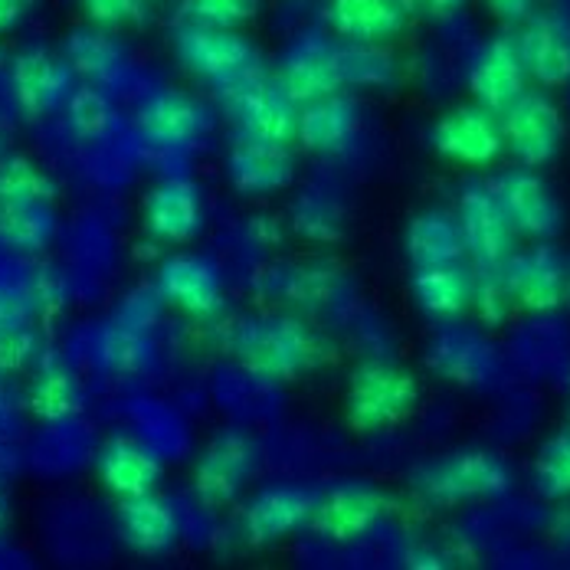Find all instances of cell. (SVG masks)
Segmentation results:
<instances>
[{
    "label": "cell",
    "mask_w": 570,
    "mask_h": 570,
    "mask_svg": "<svg viewBox=\"0 0 570 570\" xmlns=\"http://www.w3.org/2000/svg\"><path fill=\"white\" fill-rule=\"evenodd\" d=\"M57 184L37 161L23 155H10L0 161V207H27V204H53Z\"/></svg>",
    "instance_id": "cell-33"
},
{
    "label": "cell",
    "mask_w": 570,
    "mask_h": 570,
    "mask_svg": "<svg viewBox=\"0 0 570 570\" xmlns=\"http://www.w3.org/2000/svg\"><path fill=\"white\" fill-rule=\"evenodd\" d=\"M229 184L246 197H269L295 180V151L288 141L239 135L227 155Z\"/></svg>",
    "instance_id": "cell-17"
},
{
    "label": "cell",
    "mask_w": 570,
    "mask_h": 570,
    "mask_svg": "<svg viewBox=\"0 0 570 570\" xmlns=\"http://www.w3.org/2000/svg\"><path fill=\"white\" fill-rule=\"evenodd\" d=\"M96 472H99V482L115 499H135V495L158 492L165 469H161V459L145 443L131 436H112L96 456Z\"/></svg>",
    "instance_id": "cell-25"
},
{
    "label": "cell",
    "mask_w": 570,
    "mask_h": 570,
    "mask_svg": "<svg viewBox=\"0 0 570 570\" xmlns=\"http://www.w3.org/2000/svg\"><path fill=\"white\" fill-rule=\"evenodd\" d=\"M499 118L505 131V148L518 165L548 168L551 161H558L568 141V125L558 102L544 89H524Z\"/></svg>",
    "instance_id": "cell-5"
},
{
    "label": "cell",
    "mask_w": 570,
    "mask_h": 570,
    "mask_svg": "<svg viewBox=\"0 0 570 570\" xmlns=\"http://www.w3.org/2000/svg\"><path fill=\"white\" fill-rule=\"evenodd\" d=\"M256 13H259V0H180L184 23L239 30L243 23L256 20Z\"/></svg>",
    "instance_id": "cell-39"
},
{
    "label": "cell",
    "mask_w": 570,
    "mask_h": 570,
    "mask_svg": "<svg viewBox=\"0 0 570 570\" xmlns=\"http://www.w3.org/2000/svg\"><path fill=\"white\" fill-rule=\"evenodd\" d=\"M72 76L76 69L69 66V59L57 57L47 47H23L10 59L13 99L30 115L53 112L59 106H66L69 96L76 92Z\"/></svg>",
    "instance_id": "cell-16"
},
{
    "label": "cell",
    "mask_w": 570,
    "mask_h": 570,
    "mask_svg": "<svg viewBox=\"0 0 570 570\" xmlns=\"http://www.w3.org/2000/svg\"><path fill=\"white\" fill-rule=\"evenodd\" d=\"M338 269H332L328 263H308V266H292L285 269L283 285L276 292H283L285 302L312 312L328 305L338 295Z\"/></svg>",
    "instance_id": "cell-36"
},
{
    "label": "cell",
    "mask_w": 570,
    "mask_h": 570,
    "mask_svg": "<svg viewBox=\"0 0 570 570\" xmlns=\"http://www.w3.org/2000/svg\"><path fill=\"white\" fill-rule=\"evenodd\" d=\"M7 524H10V499H7V489L0 485V534L7 531Z\"/></svg>",
    "instance_id": "cell-48"
},
{
    "label": "cell",
    "mask_w": 570,
    "mask_h": 570,
    "mask_svg": "<svg viewBox=\"0 0 570 570\" xmlns=\"http://www.w3.org/2000/svg\"><path fill=\"white\" fill-rule=\"evenodd\" d=\"M472 308L482 318V325L489 328H502L514 315L518 302H514L512 288L505 283L502 269H479L475 273V295H472Z\"/></svg>",
    "instance_id": "cell-38"
},
{
    "label": "cell",
    "mask_w": 570,
    "mask_h": 570,
    "mask_svg": "<svg viewBox=\"0 0 570 570\" xmlns=\"http://www.w3.org/2000/svg\"><path fill=\"white\" fill-rule=\"evenodd\" d=\"M518 37V50L524 59L528 79L541 89H564L570 82V27L558 17L534 13L524 20Z\"/></svg>",
    "instance_id": "cell-21"
},
{
    "label": "cell",
    "mask_w": 570,
    "mask_h": 570,
    "mask_svg": "<svg viewBox=\"0 0 570 570\" xmlns=\"http://www.w3.org/2000/svg\"><path fill=\"white\" fill-rule=\"evenodd\" d=\"M406 13L403 0H325V23L344 43H391Z\"/></svg>",
    "instance_id": "cell-24"
},
{
    "label": "cell",
    "mask_w": 570,
    "mask_h": 570,
    "mask_svg": "<svg viewBox=\"0 0 570 570\" xmlns=\"http://www.w3.org/2000/svg\"><path fill=\"white\" fill-rule=\"evenodd\" d=\"M37 0H0V37L23 27V20L33 13Z\"/></svg>",
    "instance_id": "cell-44"
},
{
    "label": "cell",
    "mask_w": 570,
    "mask_h": 570,
    "mask_svg": "<svg viewBox=\"0 0 570 570\" xmlns=\"http://www.w3.org/2000/svg\"><path fill=\"white\" fill-rule=\"evenodd\" d=\"M391 512V495L367 479H344L318 495L312 528L325 541H354Z\"/></svg>",
    "instance_id": "cell-11"
},
{
    "label": "cell",
    "mask_w": 570,
    "mask_h": 570,
    "mask_svg": "<svg viewBox=\"0 0 570 570\" xmlns=\"http://www.w3.org/2000/svg\"><path fill=\"white\" fill-rule=\"evenodd\" d=\"M406 10H423L430 17H453L469 0H403Z\"/></svg>",
    "instance_id": "cell-46"
},
{
    "label": "cell",
    "mask_w": 570,
    "mask_h": 570,
    "mask_svg": "<svg viewBox=\"0 0 570 570\" xmlns=\"http://www.w3.org/2000/svg\"><path fill=\"white\" fill-rule=\"evenodd\" d=\"M148 357H151V347L145 342V335L138 332V325L121 322V325L106 328V335H102L106 367H112L118 374H131V371H141Z\"/></svg>",
    "instance_id": "cell-40"
},
{
    "label": "cell",
    "mask_w": 570,
    "mask_h": 570,
    "mask_svg": "<svg viewBox=\"0 0 570 570\" xmlns=\"http://www.w3.org/2000/svg\"><path fill=\"white\" fill-rule=\"evenodd\" d=\"M495 197L502 200L518 236L528 239H554L564 227V210L551 184L541 177V168L514 165L492 180Z\"/></svg>",
    "instance_id": "cell-10"
},
{
    "label": "cell",
    "mask_w": 570,
    "mask_h": 570,
    "mask_svg": "<svg viewBox=\"0 0 570 570\" xmlns=\"http://www.w3.org/2000/svg\"><path fill=\"white\" fill-rule=\"evenodd\" d=\"M23 312H27V302L20 295L7 292V288H0V328L23 322Z\"/></svg>",
    "instance_id": "cell-45"
},
{
    "label": "cell",
    "mask_w": 570,
    "mask_h": 570,
    "mask_svg": "<svg viewBox=\"0 0 570 570\" xmlns=\"http://www.w3.org/2000/svg\"><path fill=\"white\" fill-rule=\"evenodd\" d=\"M76 3L89 17V23L109 27V30L138 27L151 13V0H76Z\"/></svg>",
    "instance_id": "cell-41"
},
{
    "label": "cell",
    "mask_w": 570,
    "mask_h": 570,
    "mask_svg": "<svg viewBox=\"0 0 570 570\" xmlns=\"http://www.w3.org/2000/svg\"><path fill=\"white\" fill-rule=\"evenodd\" d=\"M430 145L440 158H446L453 165L485 168L505 151L502 118L479 102L456 106L436 118V125L430 128Z\"/></svg>",
    "instance_id": "cell-8"
},
{
    "label": "cell",
    "mask_w": 570,
    "mask_h": 570,
    "mask_svg": "<svg viewBox=\"0 0 570 570\" xmlns=\"http://www.w3.org/2000/svg\"><path fill=\"white\" fill-rule=\"evenodd\" d=\"M288 224L308 243H338L347 229V214L332 194L312 187V190L295 197Z\"/></svg>",
    "instance_id": "cell-31"
},
{
    "label": "cell",
    "mask_w": 570,
    "mask_h": 570,
    "mask_svg": "<svg viewBox=\"0 0 570 570\" xmlns=\"http://www.w3.org/2000/svg\"><path fill=\"white\" fill-rule=\"evenodd\" d=\"M456 220L462 229L465 256H472L479 269H502L505 259L514 253L518 229L512 227L492 184H469L459 194Z\"/></svg>",
    "instance_id": "cell-9"
},
{
    "label": "cell",
    "mask_w": 570,
    "mask_h": 570,
    "mask_svg": "<svg viewBox=\"0 0 570 570\" xmlns=\"http://www.w3.org/2000/svg\"><path fill=\"white\" fill-rule=\"evenodd\" d=\"M174 53L184 69L217 89L243 79L259 66L256 47L227 27H204V23H180L174 33Z\"/></svg>",
    "instance_id": "cell-4"
},
{
    "label": "cell",
    "mask_w": 570,
    "mask_h": 570,
    "mask_svg": "<svg viewBox=\"0 0 570 570\" xmlns=\"http://www.w3.org/2000/svg\"><path fill=\"white\" fill-rule=\"evenodd\" d=\"M410 485L426 505L459 509L505 495L512 489V465L495 450H456L413 469Z\"/></svg>",
    "instance_id": "cell-2"
},
{
    "label": "cell",
    "mask_w": 570,
    "mask_h": 570,
    "mask_svg": "<svg viewBox=\"0 0 570 570\" xmlns=\"http://www.w3.org/2000/svg\"><path fill=\"white\" fill-rule=\"evenodd\" d=\"M318 495L305 485H292V482H276L259 489L246 509H243V534L249 544L263 548V544H276L288 534H295L298 528L312 524Z\"/></svg>",
    "instance_id": "cell-14"
},
{
    "label": "cell",
    "mask_w": 570,
    "mask_h": 570,
    "mask_svg": "<svg viewBox=\"0 0 570 570\" xmlns=\"http://www.w3.org/2000/svg\"><path fill=\"white\" fill-rule=\"evenodd\" d=\"M528 89V69L518 50V37L499 33L479 47L469 62V92L479 106L502 115Z\"/></svg>",
    "instance_id": "cell-15"
},
{
    "label": "cell",
    "mask_w": 570,
    "mask_h": 570,
    "mask_svg": "<svg viewBox=\"0 0 570 570\" xmlns=\"http://www.w3.org/2000/svg\"><path fill=\"white\" fill-rule=\"evenodd\" d=\"M410 295L416 308L433 322H456L472 308L475 295V273L462 263H433V266H413Z\"/></svg>",
    "instance_id": "cell-22"
},
{
    "label": "cell",
    "mask_w": 570,
    "mask_h": 570,
    "mask_svg": "<svg viewBox=\"0 0 570 570\" xmlns=\"http://www.w3.org/2000/svg\"><path fill=\"white\" fill-rule=\"evenodd\" d=\"M115 518H118V538L141 558L168 554L180 538V518L171 502L158 492L118 499Z\"/></svg>",
    "instance_id": "cell-20"
},
{
    "label": "cell",
    "mask_w": 570,
    "mask_h": 570,
    "mask_svg": "<svg viewBox=\"0 0 570 570\" xmlns=\"http://www.w3.org/2000/svg\"><path fill=\"white\" fill-rule=\"evenodd\" d=\"M357 131H361L357 102L347 99L344 92H335L298 109L295 141L315 155H338L357 138Z\"/></svg>",
    "instance_id": "cell-26"
},
{
    "label": "cell",
    "mask_w": 570,
    "mask_h": 570,
    "mask_svg": "<svg viewBox=\"0 0 570 570\" xmlns=\"http://www.w3.org/2000/svg\"><path fill=\"white\" fill-rule=\"evenodd\" d=\"M141 224L161 243H190L204 229V197L194 180L168 177L145 194Z\"/></svg>",
    "instance_id": "cell-19"
},
{
    "label": "cell",
    "mask_w": 570,
    "mask_h": 570,
    "mask_svg": "<svg viewBox=\"0 0 570 570\" xmlns=\"http://www.w3.org/2000/svg\"><path fill=\"white\" fill-rule=\"evenodd\" d=\"M342 72L344 86L354 89H391L400 76L397 59L384 43H344Z\"/></svg>",
    "instance_id": "cell-34"
},
{
    "label": "cell",
    "mask_w": 570,
    "mask_h": 570,
    "mask_svg": "<svg viewBox=\"0 0 570 570\" xmlns=\"http://www.w3.org/2000/svg\"><path fill=\"white\" fill-rule=\"evenodd\" d=\"M158 295L190 318H214L224 308V276L197 253H174L158 269Z\"/></svg>",
    "instance_id": "cell-18"
},
{
    "label": "cell",
    "mask_w": 570,
    "mask_h": 570,
    "mask_svg": "<svg viewBox=\"0 0 570 570\" xmlns=\"http://www.w3.org/2000/svg\"><path fill=\"white\" fill-rule=\"evenodd\" d=\"M62 57L69 59V66L79 76H86L96 86L115 82L128 66L125 47L118 43V37L109 27H96V23H89L82 30H72L66 47H62Z\"/></svg>",
    "instance_id": "cell-29"
},
{
    "label": "cell",
    "mask_w": 570,
    "mask_h": 570,
    "mask_svg": "<svg viewBox=\"0 0 570 570\" xmlns=\"http://www.w3.org/2000/svg\"><path fill=\"white\" fill-rule=\"evenodd\" d=\"M210 128L207 109L187 92H158L138 109V131L161 148H190Z\"/></svg>",
    "instance_id": "cell-23"
},
{
    "label": "cell",
    "mask_w": 570,
    "mask_h": 570,
    "mask_svg": "<svg viewBox=\"0 0 570 570\" xmlns=\"http://www.w3.org/2000/svg\"><path fill=\"white\" fill-rule=\"evenodd\" d=\"M233 354L246 374L269 384H288L315 371L328 357V344L305 318L273 312L239 325Z\"/></svg>",
    "instance_id": "cell-1"
},
{
    "label": "cell",
    "mask_w": 570,
    "mask_h": 570,
    "mask_svg": "<svg viewBox=\"0 0 570 570\" xmlns=\"http://www.w3.org/2000/svg\"><path fill=\"white\" fill-rule=\"evenodd\" d=\"M259 462V446L243 430H220L194 465V492L204 505L224 509L233 505L236 495L249 485Z\"/></svg>",
    "instance_id": "cell-7"
},
{
    "label": "cell",
    "mask_w": 570,
    "mask_h": 570,
    "mask_svg": "<svg viewBox=\"0 0 570 570\" xmlns=\"http://www.w3.org/2000/svg\"><path fill=\"white\" fill-rule=\"evenodd\" d=\"M426 364L443 374L446 381L462 384V387H475L492 381L499 361L492 344H485L479 335L462 332V328H446L436 342L430 344Z\"/></svg>",
    "instance_id": "cell-27"
},
{
    "label": "cell",
    "mask_w": 570,
    "mask_h": 570,
    "mask_svg": "<svg viewBox=\"0 0 570 570\" xmlns=\"http://www.w3.org/2000/svg\"><path fill=\"white\" fill-rule=\"evenodd\" d=\"M568 426H570V416H568Z\"/></svg>",
    "instance_id": "cell-50"
},
{
    "label": "cell",
    "mask_w": 570,
    "mask_h": 570,
    "mask_svg": "<svg viewBox=\"0 0 570 570\" xmlns=\"http://www.w3.org/2000/svg\"><path fill=\"white\" fill-rule=\"evenodd\" d=\"M37 351H40L37 332L27 322L0 328V374L23 371L37 357Z\"/></svg>",
    "instance_id": "cell-42"
},
{
    "label": "cell",
    "mask_w": 570,
    "mask_h": 570,
    "mask_svg": "<svg viewBox=\"0 0 570 570\" xmlns=\"http://www.w3.org/2000/svg\"><path fill=\"white\" fill-rule=\"evenodd\" d=\"M276 79L298 106L335 96L344 89L342 47H335L325 37H302L298 43L285 50Z\"/></svg>",
    "instance_id": "cell-13"
},
{
    "label": "cell",
    "mask_w": 570,
    "mask_h": 570,
    "mask_svg": "<svg viewBox=\"0 0 570 570\" xmlns=\"http://www.w3.org/2000/svg\"><path fill=\"white\" fill-rule=\"evenodd\" d=\"M66 118L76 135L82 138H102L115 121V109L109 96L96 86H82L69 96L66 102Z\"/></svg>",
    "instance_id": "cell-37"
},
{
    "label": "cell",
    "mask_w": 570,
    "mask_h": 570,
    "mask_svg": "<svg viewBox=\"0 0 570 570\" xmlns=\"http://www.w3.org/2000/svg\"><path fill=\"white\" fill-rule=\"evenodd\" d=\"M86 403V387L76 377V371H69L62 361H47L33 384H30V410L47 420V423H62L69 416H76Z\"/></svg>",
    "instance_id": "cell-30"
},
{
    "label": "cell",
    "mask_w": 570,
    "mask_h": 570,
    "mask_svg": "<svg viewBox=\"0 0 570 570\" xmlns=\"http://www.w3.org/2000/svg\"><path fill=\"white\" fill-rule=\"evenodd\" d=\"M538 3L541 0H485V10L502 23H524L538 13Z\"/></svg>",
    "instance_id": "cell-43"
},
{
    "label": "cell",
    "mask_w": 570,
    "mask_h": 570,
    "mask_svg": "<svg viewBox=\"0 0 570 570\" xmlns=\"http://www.w3.org/2000/svg\"><path fill=\"white\" fill-rule=\"evenodd\" d=\"M420 403V381L394 361H361L344 391V416L354 433H384L406 423Z\"/></svg>",
    "instance_id": "cell-3"
},
{
    "label": "cell",
    "mask_w": 570,
    "mask_h": 570,
    "mask_svg": "<svg viewBox=\"0 0 570 570\" xmlns=\"http://www.w3.org/2000/svg\"><path fill=\"white\" fill-rule=\"evenodd\" d=\"M57 229L53 204L0 207V243L13 253H40Z\"/></svg>",
    "instance_id": "cell-32"
},
{
    "label": "cell",
    "mask_w": 570,
    "mask_h": 570,
    "mask_svg": "<svg viewBox=\"0 0 570 570\" xmlns=\"http://www.w3.org/2000/svg\"><path fill=\"white\" fill-rule=\"evenodd\" d=\"M403 256L410 266H433V263H453L465 256L462 229L456 214L450 210H420L403 227Z\"/></svg>",
    "instance_id": "cell-28"
},
{
    "label": "cell",
    "mask_w": 570,
    "mask_h": 570,
    "mask_svg": "<svg viewBox=\"0 0 570 570\" xmlns=\"http://www.w3.org/2000/svg\"><path fill=\"white\" fill-rule=\"evenodd\" d=\"M249 233H253L259 243H276V239H283V229L273 224V217H256V224L249 227Z\"/></svg>",
    "instance_id": "cell-47"
},
{
    "label": "cell",
    "mask_w": 570,
    "mask_h": 570,
    "mask_svg": "<svg viewBox=\"0 0 570 570\" xmlns=\"http://www.w3.org/2000/svg\"><path fill=\"white\" fill-rule=\"evenodd\" d=\"M564 273L568 256L551 246V239H534L528 249H514L502 266V276L512 288L518 308L544 315L564 305Z\"/></svg>",
    "instance_id": "cell-12"
},
{
    "label": "cell",
    "mask_w": 570,
    "mask_h": 570,
    "mask_svg": "<svg viewBox=\"0 0 570 570\" xmlns=\"http://www.w3.org/2000/svg\"><path fill=\"white\" fill-rule=\"evenodd\" d=\"M531 482L538 495L551 502L570 499V426L558 430L538 446L534 465H531Z\"/></svg>",
    "instance_id": "cell-35"
},
{
    "label": "cell",
    "mask_w": 570,
    "mask_h": 570,
    "mask_svg": "<svg viewBox=\"0 0 570 570\" xmlns=\"http://www.w3.org/2000/svg\"><path fill=\"white\" fill-rule=\"evenodd\" d=\"M564 302L570 305V256H568V273H564Z\"/></svg>",
    "instance_id": "cell-49"
},
{
    "label": "cell",
    "mask_w": 570,
    "mask_h": 570,
    "mask_svg": "<svg viewBox=\"0 0 570 570\" xmlns=\"http://www.w3.org/2000/svg\"><path fill=\"white\" fill-rule=\"evenodd\" d=\"M227 112L236 118L243 135L273 138V141H292L298 125V102L283 89L276 76H266L259 66L246 72L243 79L220 89Z\"/></svg>",
    "instance_id": "cell-6"
}]
</instances>
